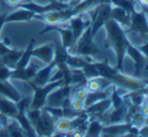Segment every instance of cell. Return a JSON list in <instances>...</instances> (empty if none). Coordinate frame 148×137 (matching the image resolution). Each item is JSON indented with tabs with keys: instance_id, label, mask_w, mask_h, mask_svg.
Returning a JSON list of instances; mask_svg holds the SVG:
<instances>
[{
	"instance_id": "cell-23",
	"label": "cell",
	"mask_w": 148,
	"mask_h": 137,
	"mask_svg": "<svg viewBox=\"0 0 148 137\" xmlns=\"http://www.w3.org/2000/svg\"><path fill=\"white\" fill-rule=\"evenodd\" d=\"M111 92L112 91L110 90V87L105 89V90L97 91V92H88L86 99H85V101H84V107L87 108V107H89V106H91L92 104L98 102V101L108 98V97H110V95H111Z\"/></svg>"
},
{
	"instance_id": "cell-37",
	"label": "cell",
	"mask_w": 148,
	"mask_h": 137,
	"mask_svg": "<svg viewBox=\"0 0 148 137\" xmlns=\"http://www.w3.org/2000/svg\"><path fill=\"white\" fill-rule=\"evenodd\" d=\"M6 15H7V13H2V14H0V32H1L2 27H3V25L5 24Z\"/></svg>"
},
{
	"instance_id": "cell-25",
	"label": "cell",
	"mask_w": 148,
	"mask_h": 137,
	"mask_svg": "<svg viewBox=\"0 0 148 137\" xmlns=\"http://www.w3.org/2000/svg\"><path fill=\"white\" fill-rule=\"evenodd\" d=\"M17 111L16 103L0 95V113L4 114L7 117L13 118L17 114Z\"/></svg>"
},
{
	"instance_id": "cell-11",
	"label": "cell",
	"mask_w": 148,
	"mask_h": 137,
	"mask_svg": "<svg viewBox=\"0 0 148 137\" xmlns=\"http://www.w3.org/2000/svg\"><path fill=\"white\" fill-rule=\"evenodd\" d=\"M58 32L62 36V45L64 47V49H69L71 47L75 45V38H74V34H73V32L71 29L70 25L64 26V27H62V24H47V27L43 30H41L39 32V34H45L47 32Z\"/></svg>"
},
{
	"instance_id": "cell-32",
	"label": "cell",
	"mask_w": 148,
	"mask_h": 137,
	"mask_svg": "<svg viewBox=\"0 0 148 137\" xmlns=\"http://www.w3.org/2000/svg\"><path fill=\"white\" fill-rule=\"evenodd\" d=\"M11 74H12V68L6 67V66L0 65V82L10 80Z\"/></svg>"
},
{
	"instance_id": "cell-3",
	"label": "cell",
	"mask_w": 148,
	"mask_h": 137,
	"mask_svg": "<svg viewBox=\"0 0 148 137\" xmlns=\"http://www.w3.org/2000/svg\"><path fill=\"white\" fill-rule=\"evenodd\" d=\"M99 4V0H82L80 3L73 6V7L60 10V11L47 12V13L41 14V15L36 14L35 18L45 22L47 24L64 23V22L69 21L74 16L81 13H85V12L89 11L92 8H95Z\"/></svg>"
},
{
	"instance_id": "cell-34",
	"label": "cell",
	"mask_w": 148,
	"mask_h": 137,
	"mask_svg": "<svg viewBox=\"0 0 148 137\" xmlns=\"http://www.w3.org/2000/svg\"><path fill=\"white\" fill-rule=\"evenodd\" d=\"M12 49H10L5 42L3 41H0V57H3L6 53H8Z\"/></svg>"
},
{
	"instance_id": "cell-41",
	"label": "cell",
	"mask_w": 148,
	"mask_h": 137,
	"mask_svg": "<svg viewBox=\"0 0 148 137\" xmlns=\"http://www.w3.org/2000/svg\"><path fill=\"white\" fill-rule=\"evenodd\" d=\"M145 103L148 104V93L146 95H145Z\"/></svg>"
},
{
	"instance_id": "cell-16",
	"label": "cell",
	"mask_w": 148,
	"mask_h": 137,
	"mask_svg": "<svg viewBox=\"0 0 148 137\" xmlns=\"http://www.w3.org/2000/svg\"><path fill=\"white\" fill-rule=\"evenodd\" d=\"M83 14L84 13L78 14V15L74 16V17H72L69 20V25H70L71 29H72V32H73V34H74L75 41H77L80 38V36L83 34V32H85V29H86L88 26L91 25V23H92V19L84 20Z\"/></svg>"
},
{
	"instance_id": "cell-10",
	"label": "cell",
	"mask_w": 148,
	"mask_h": 137,
	"mask_svg": "<svg viewBox=\"0 0 148 137\" xmlns=\"http://www.w3.org/2000/svg\"><path fill=\"white\" fill-rule=\"evenodd\" d=\"M73 85H62L56 88L49 94L45 105L49 107L62 108L64 99L72 96Z\"/></svg>"
},
{
	"instance_id": "cell-1",
	"label": "cell",
	"mask_w": 148,
	"mask_h": 137,
	"mask_svg": "<svg viewBox=\"0 0 148 137\" xmlns=\"http://www.w3.org/2000/svg\"><path fill=\"white\" fill-rule=\"evenodd\" d=\"M104 26L106 27V32H107L105 47H111L114 49V51L116 53V59H117V65L115 68H117L119 72L123 73V63L126 55L127 45L129 42L126 32L117 21L112 18H110Z\"/></svg>"
},
{
	"instance_id": "cell-27",
	"label": "cell",
	"mask_w": 148,
	"mask_h": 137,
	"mask_svg": "<svg viewBox=\"0 0 148 137\" xmlns=\"http://www.w3.org/2000/svg\"><path fill=\"white\" fill-rule=\"evenodd\" d=\"M103 122L99 119H91L88 124V128L86 130L85 136L87 137H98L101 136L102 128H103Z\"/></svg>"
},
{
	"instance_id": "cell-33",
	"label": "cell",
	"mask_w": 148,
	"mask_h": 137,
	"mask_svg": "<svg viewBox=\"0 0 148 137\" xmlns=\"http://www.w3.org/2000/svg\"><path fill=\"white\" fill-rule=\"evenodd\" d=\"M71 108H72L74 111L76 112H81L84 111V102H81V101H77L74 100V99H71Z\"/></svg>"
},
{
	"instance_id": "cell-36",
	"label": "cell",
	"mask_w": 148,
	"mask_h": 137,
	"mask_svg": "<svg viewBox=\"0 0 148 137\" xmlns=\"http://www.w3.org/2000/svg\"><path fill=\"white\" fill-rule=\"evenodd\" d=\"M3 1H5L6 4L10 7H16L19 3L23 2V0H3Z\"/></svg>"
},
{
	"instance_id": "cell-21",
	"label": "cell",
	"mask_w": 148,
	"mask_h": 137,
	"mask_svg": "<svg viewBox=\"0 0 148 137\" xmlns=\"http://www.w3.org/2000/svg\"><path fill=\"white\" fill-rule=\"evenodd\" d=\"M112 86V82L104 77H96V78L89 79L86 83V89L88 92H97V91L105 90Z\"/></svg>"
},
{
	"instance_id": "cell-44",
	"label": "cell",
	"mask_w": 148,
	"mask_h": 137,
	"mask_svg": "<svg viewBox=\"0 0 148 137\" xmlns=\"http://www.w3.org/2000/svg\"><path fill=\"white\" fill-rule=\"evenodd\" d=\"M27 2H31V0H23V3H27Z\"/></svg>"
},
{
	"instance_id": "cell-35",
	"label": "cell",
	"mask_w": 148,
	"mask_h": 137,
	"mask_svg": "<svg viewBox=\"0 0 148 137\" xmlns=\"http://www.w3.org/2000/svg\"><path fill=\"white\" fill-rule=\"evenodd\" d=\"M137 49H138L139 51L144 55V57L146 58V59H148V40L144 43V45H137Z\"/></svg>"
},
{
	"instance_id": "cell-40",
	"label": "cell",
	"mask_w": 148,
	"mask_h": 137,
	"mask_svg": "<svg viewBox=\"0 0 148 137\" xmlns=\"http://www.w3.org/2000/svg\"><path fill=\"white\" fill-rule=\"evenodd\" d=\"M139 92H141L142 94H145L146 95L147 93H148V86H146L145 88H143V89H140V90H138Z\"/></svg>"
},
{
	"instance_id": "cell-29",
	"label": "cell",
	"mask_w": 148,
	"mask_h": 137,
	"mask_svg": "<svg viewBox=\"0 0 148 137\" xmlns=\"http://www.w3.org/2000/svg\"><path fill=\"white\" fill-rule=\"evenodd\" d=\"M112 5L119 6L126 10L128 13H131L135 9V3L136 0H110Z\"/></svg>"
},
{
	"instance_id": "cell-42",
	"label": "cell",
	"mask_w": 148,
	"mask_h": 137,
	"mask_svg": "<svg viewBox=\"0 0 148 137\" xmlns=\"http://www.w3.org/2000/svg\"><path fill=\"white\" fill-rule=\"evenodd\" d=\"M144 68L146 71H148V59H147V61H146V64H145V67H144Z\"/></svg>"
},
{
	"instance_id": "cell-12",
	"label": "cell",
	"mask_w": 148,
	"mask_h": 137,
	"mask_svg": "<svg viewBox=\"0 0 148 137\" xmlns=\"http://www.w3.org/2000/svg\"><path fill=\"white\" fill-rule=\"evenodd\" d=\"M126 53L135 63V71H134V76L133 77H134V78H139L141 73H142V70L145 67L147 59L144 57V55L137 49L136 45H133L130 41H129L128 45H127Z\"/></svg>"
},
{
	"instance_id": "cell-39",
	"label": "cell",
	"mask_w": 148,
	"mask_h": 137,
	"mask_svg": "<svg viewBox=\"0 0 148 137\" xmlns=\"http://www.w3.org/2000/svg\"><path fill=\"white\" fill-rule=\"evenodd\" d=\"M138 1L142 5V7H145V6L148 5V0H138Z\"/></svg>"
},
{
	"instance_id": "cell-22",
	"label": "cell",
	"mask_w": 148,
	"mask_h": 137,
	"mask_svg": "<svg viewBox=\"0 0 148 137\" xmlns=\"http://www.w3.org/2000/svg\"><path fill=\"white\" fill-rule=\"evenodd\" d=\"M23 51H16V49H11L8 53H6L3 57H0V65L6 66L10 68H15V66L19 59L21 58Z\"/></svg>"
},
{
	"instance_id": "cell-14",
	"label": "cell",
	"mask_w": 148,
	"mask_h": 137,
	"mask_svg": "<svg viewBox=\"0 0 148 137\" xmlns=\"http://www.w3.org/2000/svg\"><path fill=\"white\" fill-rule=\"evenodd\" d=\"M31 57L37 58L45 65H49L55 59V43L49 42L41 47H35L31 51Z\"/></svg>"
},
{
	"instance_id": "cell-8",
	"label": "cell",
	"mask_w": 148,
	"mask_h": 137,
	"mask_svg": "<svg viewBox=\"0 0 148 137\" xmlns=\"http://www.w3.org/2000/svg\"><path fill=\"white\" fill-rule=\"evenodd\" d=\"M128 29L125 30L126 34L132 32L135 34H140L142 36H148V21L146 13L144 10L137 11L134 9L130 13V25Z\"/></svg>"
},
{
	"instance_id": "cell-24",
	"label": "cell",
	"mask_w": 148,
	"mask_h": 137,
	"mask_svg": "<svg viewBox=\"0 0 148 137\" xmlns=\"http://www.w3.org/2000/svg\"><path fill=\"white\" fill-rule=\"evenodd\" d=\"M111 18L117 21L120 25H130V13L119 6H114L111 10Z\"/></svg>"
},
{
	"instance_id": "cell-31",
	"label": "cell",
	"mask_w": 148,
	"mask_h": 137,
	"mask_svg": "<svg viewBox=\"0 0 148 137\" xmlns=\"http://www.w3.org/2000/svg\"><path fill=\"white\" fill-rule=\"evenodd\" d=\"M40 113H41V109H30V108H28L26 110V117L29 120V122L32 126H34L36 124L37 120L39 119Z\"/></svg>"
},
{
	"instance_id": "cell-17",
	"label": "cell",
	"mask_w": 148,
	"mask_h": 137,
	"mask_svg": "<svg viewBox=\"0 0 148 137\" xmlns=\"http://www.w3.org/2000/svg\"><path fill=\"white\" fill-rule=\"evenodd\" d=\"M40 67L35 64H28L27 67L23 68H13L12 74L10 76L11 80H20L24 82H28L34 77V75L37 73V71Z\"/></svg>"
},
{
	"instance_id": "cell-28",
	"label": "cell",
	"mask_w": 148,
	"mask_h": 137,
	"mask_svg": "<svg viewBox=\"0 0 148 137\" xmlns=\"http://www.w3.org/2000/svg\"><path fill=\"white\" fill-rule=\"evenodd\" d=\"M6 131H7L8 136H18V137L26 136L23 129L18 124V122L12 117H9L8 124L6 126Z\"/></svg>"
},
{
	"instance_id": "cell-43",
	"label": "cell",
	"mask_w": 148,
	"mask_h": 137,
	"mask_svg": "<svg viewBox=\"0 0 148 137\" xmlns=\"http://www.w3.org/2000/svg\"><path fill=\"white\" fill-rule=\"evenodd\" d=\"M144 125H148V117H146V119H145V123Z\"/></svg>"
},
{
	"instance_id": "cell-4",
	"label": "cell",
	"mask_w": 148,
	"mask_h": 137,
	"mask_svg": "<svg viewBox=\"0 0 148 137\" xmlns=\"http://www.w3.org/2000/svg\"><path fill=\"white\" fill-rule=\"evenodd\" d=\"M68 51L71 55H80V57L86 58V59L101 53L100 49L94 42V36L91 32V25L85 29L80 38L75 42L73 47H71L68 49Z\"/></svg>"
},
{
	"instance_id": "cell-38",
	"label": "cell",
	"mask_w": 148,
	"mask_h": 137,
	"mask_svg": "<svg viewBox=\"0 0 148 137\" xmlns=\"http://www.w3.org/2000/svg\"><path fill=\"white\" fill-rule=\"evenodd\" d=\"M141 112H142L146 117H148V104L144 103L141 106Z\"/></svg>"
},
{
	"instance_id": "cell-5",
	"label": "cell",
	"mask_w": 148,
	"mask_h": 137,
	"mask_svg": "<svg viewBox=\"0 0 148 137\" xmlns=\"http://www.w3.org/2000/svg\"><path fill=\"white\" fill-rule=\"evenodd\" d=\"M28 85H29L30 88L33 90V96L31 98L29 108L30 109H41L43 106H45L47 98L49 93L53 90H55L56 88L64 85V81L62 80L53 81V82H49L47 85L41 87L35 86V85L31 84V83H28Z\"/></svg>"
},
{
	"instance_id": "cell-7",
	"label": "cell",
	"mask_w": 148,
	"mask_h": 137,
	"mask_svg": "<svg viewBox=\"0 0 148 137\" xmlns=\"http://www.w3.org/2000/svg\"><path fill=\"white\" fill-rule=\"evenodd\" d=\"M58 118L51 115L49 112L41 108L39 119L37 120L34 127L36 136H53L55 133V123Z\"/></svg>"
},
{
	"instance_id": "cell-19",
	"label": "cell",
	"mask_w": 148,
	"mask_h": 137,
	"mask_svg": "<svg viewBox=\"0 0 148 137\" xmlns=\"http://www.w3.org/2000/svg\"><path fill=\"white\" fill-rule=\"evenodd\" d=\"M36 14L31 10H28L26 8L18 7L15 11L7 14L5 18V23L8 22H21V21H30L31 19L35 18Z\"/></svg>"
},
{
	"instance_id": "cell-20",
	"label": "cell",
	"mask_w": 148,
	"mask_h": 137,
	"mask_svg": "<svg viewBox=\"0 0 148 137\" xmlns=\"http://www.w3.org/2000/svg\"><path fill=\"white\" fill-rule=\"evenodd\" d=\"M0 95L13 101L14 103H17L22 98L21 93L9 82V80L0 82Z\"/></svg>"
},
{
	"instance_id": "cell-9",
	"label": "cell",
	"mask_w": 148,
	"mask_h": 137,
	"mask_svg": "<svg viewBox=\"0 0 148 137\" xmlns=\"http://www.w3.org/2000/svg\"><path fill=\"white\" fill-rule=\"evenodd\" d=\"M21 7V8H26L28 10L33 11L35 14H45L47 12H51V11H60V10H64L66 8H70V4L68 3H64V2H60V1H51L49 4L47 5H39L36 4L34 2H27V3H19L16 8Z\"/></svg>"
},
{
	"instance_id": "cell-18",
	"label": "cell",
	"mask_w": 148,
	"mask_h": 137,
	"mask_svg": "<svg viewBox=\"0 0 148 137\" xmlns=\"http://www.w3.org/2000/svg\"><path fill=\"white\" fill-rule=\"evenodd\" d=\"M55 68L56 63L53 61L51 64L47 65L43 68H39L36 74L34 75V77L30 81H28V83H31V84L39 87L45 86L47 83H49V80H51V72H53V70Z\"/></svg>"
},
{
	"instance_id": "cell-6",
	"label": "cell",
	"mask_w": 148,
	"mask_h": 137,
	"mask_svg": "<svg viewBox=\"0 0 148 137\" xmlns=\"http://www.w3.org/2000/svg\"><path fill=\"white\" fill-rule=\"evenodd\" d=\"M111 3H101L95 7V13L92 16L91 32L92 35L95 36L96 34L105 25V23L111 18Z\"/></svg>"
},
{
	"instance_id": "cell-13",
	"label": "cell",
	"mask_w": 148,
	"mask_h": 137,
	"mask_svg": "<svg viewBox=\"0 0 148 137\" xmlns=\"http://www.w3.org/2000/svg\"><path fill=\"white\" fill-rule=\"evenodd\" d=\"M112 107V100L110 97L103 100H100L98 102L92 104L91 106L85 108L84 112L87 113L91 117H98L99 119L101 116L105 115L108 111H110V108Z\"/></svg>"
},
{
	"instance_id": "cell-2",
	"label": "cell",
	"mask_w": 148,
	"mask_h": 137,
	"mask_svg": "<svg viewBox=\"0 0 148 137\" xmlns=\"http://www.w3.org/2000/svg\"><path fill=\"white\" fill-rule=\"evenodd\" d=\"M94 64H95L100 76L109 79L112 84L127 91H137L148 86V82L141 81L138 78H134V77L132 78V77L125 76L123 73L119 72L117 68L110 67L107 59L104 60L103 62H94Z\"/></svg>"
},
{
	"instance_id": "cell-45",
	"label": "cell",
	"mask_w": 148,
	"mask_h": 137,
	"mask_svg": "<svg viewBox=\"0 0 148 137\" xmlns=\"http://www.w3.org/2000/svg\"><path fill=\"white\" fill-rule=\"evenodd\" d=\"M2 1H3V0H0V3H1V2H2Z\"/></svg>"
},
{
	"instance_id": "cell-30",
	"label": "cell",
	"mask_w": 148,
	"mask_h": 137,
	"mask_svg": "<svg viewBox=\"0 0 148 137\" xmlns=\"http://www.w3.org/2000/svg\"><path fill=\"white\" fill-rule=\"evenodd\" d=\"M145 119H146V116H145L140 110V111L136 112V113H134L132 116H131L130 124L133 126H135V127H137V128H140L144 125Z\"/></svg>"
},
{
	"instance_id": "cell-15",
	"label": "cell",
	"mask_w": 148,
	"mask_h": 137,
	"mask_svg": "<svg viewBox=\"0 0 148 137\" xmlns=\"http://www.w3.org/2000/svg\"><path fill=\"white\" fill-rule=\"evenodd\" d=\"M130 122H123V123H114V124H104L102 128L101 136L106 137H117L125 136L127 133Z\"/></svg>"
},
{
	"instance_id": "cell-26",
	"label": "cell",
	"mask_w": 148,
	"mask_h": 137,
	"mask_svg": "<svg viewBox=\"0 0 148 137\" xmlns=\"http://www.w3.org/2000/svg\"><path fill=\"white\" fill-rule=\"evenodd\" d=\"M34 43H35V39L31 38L29 43H28V45H27V47H26V49L23 51L21 58H20L19 61L17 62V64H16L15 68H23L27 67V65L29 64V61L31 59V51H32L33 47H34Z\"/></svg>"
}]
</instances>
